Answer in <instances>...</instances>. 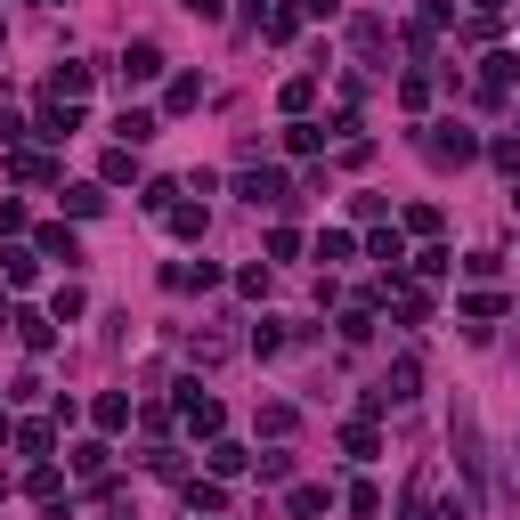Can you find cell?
Returning a JSON list of instances; mask_svg holds the SVG:
<instances>
[{
	"label": "cell",
	"instance_id": "obj_40",
	"mask_svg": "<svg viewBox=\"0 0 520 520\" xmlns=\"http://www.w3.org/2000/svg\"><path fill=\"white\" fill-rule=\"evenodd\" d=\"M488 155H496V171H520V139H488Z\"/></svg>",
	"mask_w": 520,
	"mask_h": 520
},
{
	"label": "cell",
	"instance_id": "obj_28",
	"mask_svg": "<svg viewBox=\"0 0 520 520\" xmlns=\"http://www.w3.org/2000/svg\"><path fill=\"white\" fill-rule=\"evenodd\" d=\"M260 33H269V41H293V33H301V9H269V17H260Z\"/></svg>",
	"mask_w": 520,
	"mask_h": 520
},
{
	"label": "cell",
	"instance_id": "obj_43",
	"mask_svg": "<svg viewBox=\"0 0 520 520\" xmlns=\"http://www.w3.org/2000/svg\"><path fill=\"white\" fill-rule=\"evenodd\" d=\"M512 9V0H472V17H504Z\"/></svg>",
	"mask_w": 520,
	"mask_h": 520
},
{
	"label": "cell",
	"instance_id": "obj_34",
	"mask_svg": "<svg viewBox=\"0 0 520 520\" xmlns=\"http://www.w3.org/2000/svg\"><path fill=\"white\" fill-rule=\"evenodd\" d=\"M130 171H139V163H130V147H114V155H106V163H98V179H106V187H122V179H130Z\"/></svg>",
	"mask_w": 520,
	"mask_h": 520
},
{
	"label": "cell",
	"instance_id": "obj_1",
	"mask_svg": "<svg viewBox=\"0 0 520 520\" xmlns=\"http://www.w3.org/2000/svg\"><path fill=\"white\" fill-rule=\"evenodd\" d=\"M423 155H431V163H472L480 139H472L464 122H431V130H423Z\"/></svg>",
	"mask_w": 520,
	"mask_h": 520
},
{
	"label": "cell",
	"instance_id": "obj_24",
	"mask_svg": "<svg viewBox=\"0 0 520 520\" xmlns=\"http://www.w3.org/2000/svg\"><path fill=\"white\" fill-rule=\"evenodd\" d=\"M277 106H285V114H309V106H317V74H293V82H285V98H277Z\"/></svg>",
	"mask_w": 520,
	"mask_h": 520
},
{
	"label": "cell",
	"instance_id": "obj_6",
	"mask_svg": "<svg viewBox=\"0 0 520 520\" xmlns=\"http://www.w3.org/2000/svg\"><path fill=\"white\" fill-rule=\"evenodd\" d=\"M122 82H130V90L163 82V49H155V41H130V49H122Z\"/></svg>",
	"mask_w": 520,
	"mask_h": 520
},
{
	"label": "cell",
	"instance_id": "obj_9",
	"mask_svg": "<svg viewBox=\"0 0 520 520\" xmlns=\"http://www.w3.org/2000/svg\"><path fill=\"white\" fill-rule=\"evenodd\" d=\"M90 415H98V431H130V423H139V399H130V390H106Z\"/></svg>",
	"mask_w": 520,
	"mask_h": 520
},
{
	"label": "cell",
	"instance_id": "obj_3",
	"mask_svg": "<svg viewBox=\"0 0 520 520\" xmlns=\"http://www.w3.org/2000/svg\"><path fill=\"white\" fill-rule=\"evenodd\" d=\"M512 82H520V57H512V49H496V57L480 65V90H472V98H480V106H504V98H512Z\"/></svg>",
	"mask_w": 520,
	"mask_h": 520
},
{
	"label": "cell",
	"instance_id": "obj_25",
	"mask_svg": "<svg viewBox=\"0 0 520 520\" xmlns=\"http://www.w3.org/2000/svg\"><path fill=\"white\" fill-rule=\"evenodd\" d=\"M342 504H350V520H382V488H374V480H358Z\"/></svg>",
	"mask_w": 520,
	"mask_h": 520
},
{
	"label": "cell",
	"instance_id": "obj_32",
	"mask_svg": "<svg viewBox=\"0 0 520 520\" xmlns=\"http://www.w3.org/2000/svg\"><path fill=\"white\" fill-rule=\"evenodd\" d=\"M82 309H90V293H82V285H57V309H49L57 325H65V317H82Z\"/></svg>",
	"mask_w": 520,
	"mask_h": 520
},
{
	"label": "cell",
	"instance_id": "obj_18",
	"mask_svg": "<svg viewBox=\"0 0 520 520\" xmlns=\"http://www.w3.org/2000/svg\"><path fill=\"white\" fill-rule=\"evenodd\" d=\"M82 90H90V65H74V57H65L57 74H49V98H65V106H74Z\"/></svg>",
	"mask_w": 520,
	"mask_h": 520
},
{
	"label": "cell",
	"instance_id": "obj_48",
	"mask_svg": "<svg viewBox=\"0 0 520 520\" xmlns=\"http://www.w3.org/2000/svg\"><path fill=\"white\" fill-rule=\"evenodd\" d=\"M49 9H57V0H49Z\"/></svg>",
	"mask_w": 520,
	"mask_h": 520
},
{
	"label": "cell",
	"instance_id": "obj_37",
	"mask_svg": "<svg viewBox=\"0 0 520 520\" xmlns=\"http://www.w3.org/2000/svg\"><path fill=\"white\" fill-rule=\"evenodd\" d=\"M9 171H17V179H57V163H49V155H9Z\"/></svg>",
	"mask_w": 520,
	"mask_h": 520
},
{
	"label": "cell",
	"instance_id": "obj_5",
	"mask_svg": "<svg viewBox=\"0 0 520 520\" xmlns=\"http://www.w3.org/2000/svg\"><path fill=\"white\" fill-rule=\"evenodd\" d=\"M25 496H33L41 512H65V504H74V480H65L57 464H33V480H25Z\"/></svg>",
	"mask_w": 520,
	"mask_h": 520
},
{
	"label": "cell",
	"instance_id": "obj_8",
	"mask_svg": "<svg viewBox=\"0 0 520 520\" xmlns=\"http://www.w3.org/2000/svg\"><path fill=\"white\" fill-rule=\"evenodd\" d=\"M366 252L382 260V277H407V236H399V228H374V236H366Z\"/></svg>",
	"mask_w": 520,
	"mask_h": 520
},
{
	"label": "cell",
	"instance_id": "obj_7",
	"mask_svg": "<svg viewBox=\"0 0 520 520\" xmlns=\"http://www.w3.org/2000/svg\"><path fill=\"white\" fill-rule=\"evenodd\" d=\"M9 325H17L25 350H57V317H41V309H9Z\"/></svg>",
	"mask_w": 520,
	"mask_h": 520
},
{
	"label": "cell",
	"instance_id": "obj_16",
	"mask_svg": "<svg viewBox=\"0 0 520 520\" xmlns=\"http://www.w3.org/2000/svg\"><path fill=\"white\" fill-rule=\"evenodd\" d=\"M325 139H334V130H325V122H309V114H293V122H285V147H293V155H317Z\"/></svg>",
	"mask_w": 520,
	"mask_h": 520
},
{
	"label": "cell",
	"instance_id": "obj_47",
	"mask_svg": "<svg viewBox=\"0 0 520 520\" xmlns=\"http://www.w3.org/2000/svg\"><path fill=\"white\" fill-rule=\"evenodd\" d=\"M187 520H195V512H187ZM204 520H220V512H204Z\"/></svg>",
	"mask_w": 520,
	"mask_h": 520
},
{
	"label": "cell",
	"instance_id": "obj_2",
	"mask_svg": "<svg viewBox=\"0 0 520 520\" xmlns=\"http://www.w3.org/2000/svg\"><path fill=\"white\" fill-rule=\"evenodd\" d=\"M179 423L195 431V439H220V399H212V390H195V382H179Z\"/></svg>",
	"mask_w": 520,
	"mask_h": 520
},
{
	"label": "cell",
	"instance_id": "obj_26",
	"mask_svg": "<svg viewBox=\"0 0 520 520\" xmlns=\"http://www.w3.org/2000/svg\"><path fill=\"white\" fill-rule=\"evenodd\" d=\"M163 220H171V236H187V244H204V212H195V204H171Z\"/></svg>",
	"mask_w": 520,
	"mask_h": 520
},
{
	"label": "cell",
	"instance_id": "obj_44",
	"mask_svg": "<svg viewBox=\"0 0 520 520\" xmlns=\"http://www.w3.org/2000/svg\"><path fill=\"white\" fill-rule=\"evenodd\" d=\"M9 439H17V431H9V415H0V447H9Z\"/></svg>",
	"mask_w": 520,
	"mask_h": 520
},
{
	"label": "cell",
	"instance_id": "obj_11",
	"mask_svg": "<svg viewBox=\"0 0 520 520\" xmlns=\"http://www.w3.org/2000/svg\"><path fill=\"white\" fill-rule=\"evenodd\" d=\"M155 130H163V114H147V106H122V122H114V139H122V147H147Z\"/></svg>",
	"mask_w": 520,
	"mask_h": 520
},
{
	"label": "cell",
	"instance_id": "obj_31",
	"mask_svg": "<svg viewBox=\"0 0 520 520\" xmlns=\"http://www.w3.org/2000/svg\"><path fill=\"white\" fill-rule=\"evenodd\" d=\"M407 269H415V277H447V269H455V252H439V244H431V252H415V260H407Z\"/></svg>",
	"mask_w": 520,
	"mask_h": 520
},
{
	"label": "cell",
	"instance_id": "obj_17",
	"mask_svg": "<svg viewBox=\"0 0 520 520\" xmlns=\"http://www.w3.org/2000/svg\"><path fill=\"white\" fill-rule=\"evenodd\" d=\"M41 260H65V269H74V260H82V236L74 228H41V244H33Z\"/></svg>",
	"mask_w": 520,
	"mask_h": 520
},
{
	"label": "cell",
	"instance_id": "obj_45",
	"mask_svg": "<svg viewBox=\"0 0 520 520\" xmlns=\"http://www.w3.org/2000/svg\"><path fill=\"white\" fill-rule=\"evenodd\" d=\"M512 488H520V455H512Z\"/></svg>",
	"mask_w": 520,
	"mask_h": 520
},
{
	"label": "cell",
	"instance_id": "obj_39",
	"mask_svg": "<svg viewBox=\"0 0 520 520\" xmlns=\"http://www.w3.org/2000/svg\"><path fill=\"white\" fill-rule=\"evenodd\" d=\"M464 317H480V325H488V317H504V293H472V301H464Z\"/></svg>",
	"mask_w": 520,
	"mask_h": 520
},
{
	"label": "cell",
	"instance_id": "obj_21",
	"mask_svg": "<svg viewBox=\"0 0 520 520\" xmlns=\"http://www.w3.org/2000/svg\"><path fill=\"white\" fill-rule=\"evenodd\" d=\"M244 464H252V455H244L236 439H212V480H236Z\"/></svg>",
	"mask_w": 520,
	"mask_h": 520
},
{
	"label": "cell",
	"instance_id": "obj_30",
	"mask_svg": "<svg viewBox=\"0 0 520 520\" xmlns=\"http://www.w3.org/2000/svg\"><path fill=\"white\" fill-rule=\"evenodd\" d=\"M350 252H358V244H350L342 228H325V236H317V260H325V269H334V260H350Z\"/></svg>",
	"mask_w": 520,
	"mask_h": 520
},
{
	"label": "cell",
	"instance_id": "obj_22",
	"mask_svg": "<svg viewBox=\"0 0 520 520\" xmlns=\"http://www.w3.org/2000/svg\"><path fill=\"white\" fill-rule=\"evenodd\" d=\"M74 472H82L90 488H98V480H114V472H106V447H98V439H82V447H74Z\"/></svg>",
	"mask_w": 520,
	"mask_h": 520
},
{
	"label": "cell",
	"instance_id": "obj_42",
	"mask_svg": "<svg viewBox=\"0 0 520 520\" xmlns=\"http://www.w3.org/2000/svg\"><path fill=\"white\" fill-rule=\"evenodd\" d=\"M187 9H195V17H204V25H212V17L228 9V0H187Z\"/></svg>",
	"mask_w": 520,
	"mask_h": 520
},
{
	"label": "cell",
	"instance_id": "obj_36",
	"mask_svg": "<svg viewBox=\"0 0 520 520\" xmlns=\"http://www.w3.org/2000/svg\"><path fill=\"white\" fill-rule=\"evenodd\" d=\"M350 41H358V57H374V49H382V17H358V25H350Z\"/></svg>",
	"mask_w": 520,
	"mask_h": 520
},
{
	"label": "cell",
	"instance_id": "obj_41",
	"mask_svg": "<svg viewBox=\"0 0 520 520\" xmlns=\"http://www.w3.org/2000/svg\"><path fill=\"white\" fill-rule=\"evenodd\" d=\"M301 17H317V25H325V17H342V0H301Z\"/></svg>",
	"mask_w": 520,
	"mask_h": 520
},
{
	"label": "cell",
	"instance_id": "obj_15",
	"mask_svg": "<svg viewBox=\"0 0 520 520\" xmlns=\"http://www.w3.org/2000/svg\"><path fill=\"white\" fill-rule=\"evenodd\" d=\"M382 390H390V407H407L415 390H423V366H415V358H399V366L382 374Z\"/></svg>",
	"mask_w": 520,
	"mask_h": 520
},
{
	"label": "cell",
	"instance_id": "obj_10",
	"mask_svg": "<svg viewBox=\"0 0 520 520\" xmlns=\"http://www.w3.org/2000/svg\"><path fill=\"white\" fill-rule=\"evenodd\" d=\"M382 301L399 309V325H423V317H431V293H415V285H399V277L382 285Z\"/></svg>",
	"mask_w": 520,
	"mask_h": 520
},
{
	"label": "cell",
	"instance_id": "obj_33",
	"mask_svg": "<svg viewBox=\"0 0 520 520\" xmlns=\"http://www.w3.org/2000/svg\"><path fill=\"white\" fill-rule=\"evenodd\" d=\"M366 334H374V309H366V301L342 309V342H366Z\"/></svg>",
	"mask_w": 520,
	"mask_h": 520
},
{
	"label": "cell",
	"instance_id": "obj_27",
	"mask_svg": "<svg viewBox=\"0 0 520 520\" xmlns=\"http://www.w3.org/2000/svg\"><path fill=\"white\" fill-rule=\"evenodd\" d=\"M325 504H334V496H325V488H293V496H285V512H293V520H317Z\"/></svg>",
	"mask_w": 520,
	"mask_h": 520
},
{
	"label": "cell",
	"instance_id": "obj_20",
	"mask_svg": "<svg viewBox=\"0 0 520 520\" xmlns=\"http://www.w3.org/2000/svg\"><path fill=\"white\" fill-rule=\"evenodd\" d=\"M374 447H382V439H374V423L358 415V423L342 431V455H350V464H374Z\"/></svg>",
	"mask_w": 520,
	"mask_h": 520
},
{
	"label": "cell",
	"instance_id": "obj_19",
	"mask_svg": "<svg viewBox=\"0 0 520 520\" xmlns=\"http://www.w3.org/2000/svg\"><path fill=\"white\" fill-rule=\"evenodd\" d=\"M179 504L187 512H220L228 496H220V480H179Z\"/></svg>",
	"mask_w": 520,
	"mask_h": 520
},
{
	"label": "cell",
	"instance_id": "obj_4",
	"mask_svg": "<svg viewBox=\"0 0 520 520\" xmlns=\"http://www.w3.org/2000/svg\"><path fill=\"white\" fill-rule=\"evenodd\" d=\"M236 195H244L252 212H260V204H269V212H285V204H293V187H285V171H244V179H236Z\"/></svg>",
	"mask_w": 520,
	"mask_h": 520
},
{
	"label": "cell",
	"instance_id": "obj_35",
	"mask_svg": "<svg viewBox=\"0 0 520 520\" xmlns=\"http://www.w3.org/2000/svg\"><path fill=\"white\" fill-rule=\"evenodd\" d=\"M252 350H260V358H277V350H285V334H277V317H260V325H252Z\"/></svg>",
	"mask_w": 520,
	"mask_h": 520
},
{
	"label": "cell",
	"instance_id": "obj_13",
	"mask_svg": "<svg viewBox=\"0 0 520 520\" xmlns=\"http://www.w3.org/2000/svg\"><path fill=\"white\" fill-rule=\"evenodd\" d=\"M204 106V74H171V90H163V114H195Z\"/></svg>",
	"mask_w": 520,
	"mask_h": 520
},
{
	"label": "cell",
	"instance_id": "obj_23",
	"mask_svg": "<svg viewBox=\"0 0 520 520\" xmlns=\"http://www.w3.org/2000/svg\"><path fill=\"white\" fill-rule=\"evenodd\" d=\"M17 447L33 455V464H49V447H57V431H49V423H17Z\"/></svg>",
	"mask_w": 520,
	"mask_h": 520
},
{
	"label": "cell",
	"instance_id": "obj_38",
	"mask_svg": "<svg viewBox=\"0 0 520 520\" xmlns=\"http://www.w3.org/2000/svg\"><path fill=\"white\" fill-rule=\"evenodd\" d=\"M399 520H431V480H415V488H407V504H399Z\"/></svg>",
	"mask_w": 520,
	"mask_h": 520
},
{
	"label": "cell",
	"instance_id": "obj_14",
	"mask_svg": "<svg viewBox=\"0 0 520 520\" xmlns=\"http://www.w3.org/2000/svg\"><path fill=\"white\" fill-rule=\"evenodd\" d=\"M65 212H74V220H98V212H106V179H82V187H65Z\"/></svg>",
	"mask_w": 520,
	"mask_h": 520
},
{
	"label": "cell",
	"instance_id": "obj_12",
	"mask_svg": "<svg viewBox=\"0 0 520 520\" xmlns=\"http://www.w3.org/2000/svg\"><path fill=\"white\" fill-rule=\"evenodd\" d=\"M0 277H9V285L25 293V285L41 277V252H33V244H9V252H0Z\"/></svg>",
	"mask_w": 520,
	"mask_h": 520
},
{
	"label": "cell",
	"instance_id": "obj_46",
	"mask_svg": "<svg viewBox=\"0 0 520 520\" xmlns=\"http://www.w3.org/2000/svg\"><path fill=\"white\" fill-rule=\"evenodd\" d=\"M114 520H139V512H114Z\"/></svg>",
	"mask_w": 520,
	"mask_h": 520
},
{
	"label": "cell",
	"instance_id": "obj_29",
	"mask_svg": "<svg viewBox=\"0 0 520 520\" xmlns=\"http://www.w3.org/2000/svg\"><path fill=\"white\" fill-rule=\"evenodd\" d=\"M399 106L423 114V106H431V74H407V82H399Z\"/></svg>",
	"mask_w": 520,
	"mask_h": 520
}]
</instances>
